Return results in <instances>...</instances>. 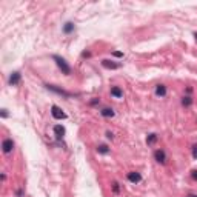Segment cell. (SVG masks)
<instances>
[{
    "label": "cell",
    "mask_w": 197,
    "mask_h": 197,
    "mask_svg": "<svg viewBox=\"0 0 197 197\" xmlns=\"http://www.w3.org/2000/svg\"><path fill=\"white\" fill-rule=\"evenodd\" d=\"M54 60H56V63H57V66L62 69V72L63 74H71V68H69V65H68L66 62H65V59H62V57H59V56H54Z\"/></svg>",
    "instance_id": "1"
},
{
    "label": "cell",
    "mask_w": 197,
    "mask_h": 197,
    "mask_svg": "<svg viewBox=\"0 0 197 197\" xmlns=\"http://www.w3.org/2000/svg\"><path fill=\"white\" fill-rule=\"evenodd\" d=\"M51 114H52V117H54V119H57V120H63V119H66V114H65L62 110H60L59 106H56V105L51 108Z\"/></svg>",
    "instance_id": "2"
},
{
    "label": "cell",
    "mask_w": 197,
    "mask_h": 197,
    "mask_svg": "<svg viewBox=\"0 0 197 197\" xmlns=\"http://www.w3.org/2000/svg\"><path fill=\"white\" fill-rule=\"evenodd\" d=\"M2 148H3V153H11L12 151V148H14V142H12L11 139H6L3 140V143H2Z\"/></svg>",
    "instance_id": "3"
},
{
    "label": "cell",
    "mask_w": 197,
    "mask_h": 197,
    "mask_svg": "<svg viewBox=\"0 0 197 197\" xmlns=\"http://www.w3.org/2000/svg\"><path fill=\"white\" fill-rule=\"evenodd\" d=\"M154 157H155V160H157L159 163H165L166 162V155H165V153L162 151V149H157V151L154 153Z\"/></svg>",
    "instance_id": "4"
},
{
    "label": "cell",
    "mask_w": 197,
    "mask_h": 197,
    "mask_svg": "<svg viewBox=\"0 0 197 197\" xmlns=\"http://www.w3.org/2000/svg\"><path fill=\"white\" fill-rule=\"evenodd\" d=\"M102 65H103L105 68H108V69H117V68H120V63L111 62V60H103V62H102Z\"/></svg>",
    "instance_id": "5"
},
{
    "label": "cell",
    "mask_w": 197,
    "mask_h": 197,
    "mask_svg": "<svg viewBox=\"0 0 197 197\" xmlns=\"http://www.w3.org/2000/svg\"><path fill=\"white\" fill-rule=\"evenodd\" d=\"M19 83H20V72H12L11 77H9V85L16 86Z\"/></svg>",
    "instance_id": "6"
},
{
    "label": "cell",
    "mask_w": 197,
    "mask_h": 197,
    "mask_svg": "<svg viewBox=\"0 0 197 197\" xmlns=\"http://www.w3.org/2000/svg\"><path fill=\"white\" fill-rule=\"evenodd\" d=\"M46 88H48V90H51V91H54V92H57V94H62V96H65V97H69V96H71L69 92L60 90V88H56L54 85H46Z\"/></svg>",
    "instance_id": "7"
},
{
    "label": "cell",
    "mask_w": 197,
    "mask_h": 197,
    "mask_svg": "<svg viewBox=\"0 0 197 197\" xmlns=\"http://www.w3.org/2000/svg\"><path fill=\"white\" fill-rule=\"evenodd\" d=\"M128 180L133 182V183H139L142 180V176L139 173H130V174H128Z\"/></svg>",
    "instance_id": "8"
},
{
    "label": "cell",
    "mask_w": 197,
    "mask_h": 197,
    "mask_svg": "<svg viewBox=\"0 0 197 197\" xmlns=\"http://www.w3.org/2000/svg\"><path fill=\"white\" fill-rule=\"evenodd\" d=\"M54 134H56L59 139L63 137V135H65V128L62 125H56V126H54Z\"/></svg>",
    "instance_id": "9"
},
{
    "label": "cell",
    "mask_w": 197,
    "mask_h": 197,
    "mask_svg": "<svg viewBox=\"0 0 197 197\" xmlns=\"http://www.w3.org/2000/svg\"><path fill=\"white\" fill-rule=\"evenodd\" d=\"M111 94H112L114 97H119L120 99L122 96H123V91H122L119 86H114V88H111Z\"/></svg>",
    "instance_id": "10"
},
{
    "label": "cell",
    "mask_w": 197,
    "mask_h": 197,
    "mask_svg": "<svg viewBox=\"0 0 197 197\" xmlns=\"http://www.w3.org/2000/svg\"><path fill=\"white\" fill-rule=\"evenodd\" d=\"M155 94H157V96H160V97H163L165 94H166V88H165L163 85H159L157 88H155Z\"/></svg>",
    "instance_id": "11"
},
{
    "label": "cell",
    "mask_w": 197,
    "mask_h": 197,
    "mask_svg": "<svg viewBox=\"0 0 197 197\" xmlns=\"http://www.w3.org/2000/svg\"><path fill=\"white\" fill-rule=\"evenodd\" d=\"M102 115L103 117H114V111L110 108H105V110H102Z\"/></svg>",
    "instance_id": "12"
},
{
    "label": "cell",
    "mask_w": 197,
    "mask_h": 197,
    "mask_svg": "<svg viewBox=\"0 0 197 197\" xmlns=\"http://www.w3.org/2000/svg\"><path fill=\"white\" fill-rule=\"evenodd\" d=\"M146 142H148V145L155 143V142H157V135H155V134H149V135H148V139H146Z\"/></svg>",
    "instance_id": "13"
},
{
    "label": "cell",
    "mask_w": 197,
    "mask_h": 197,
    "mask_svg": "<svg viewBox=\"0 0 197 197\" xmlns=\"http://www.w3.org/2000/svg\"><path fill=\"white\" fill-rule=\"evenodd\" d=\"M97 151H99L100 154H108V153H110V149H108L106 145H100V146L97 148Z\"/></svg>",
    "instance_id": "14"
},
{
    "label": "cell",
    "mask_w": 197,
    "mask_h": 197,
    "mask_svg": "<svg viewBox=\"0 0 197 197\" xmlns=\"http://www.w3.org/2000/svg\"><path fill=\"white\" fill-rule=\"evenodd\" d=\"M72 29H74V25H72L71 22H68V23L63 26V31H65V32H71Z\"/></svg>",
    "instance_id": "15"
},
{
    "label": "cell",
    "mask_w": 197,
    "mask_h": 197,
    "mask_svg": "<svg viewBox=\"0 0 197 197\" xmlns=\"http://www.w3.org/2000/svg\"><path fill=\"white\" fill-rule=\"evenodd\" d=\"M182 103H183V105H185V106H189V105H191V103H193V99H191V97H183V100H182Z\"/></svg>",
    "instance_id": "16"
},
{
    "label": "cell",
    "mask_w": 197,
    "mask_h": 197,
    "mask_svg": "<svg viewBox=\"0 0 197 197\" xmlns=\"http://www.w3.org/2000/svg\"><path fill=\"white\" fill-rule=\"evenodd\" d=\"M193 157H194V159H197V145H196V146H193Z\"/></svg>",
    "instance_id": "17"
},
{
    "label": "cell",
    "mask_w": 197,
    "mask_h": 197,
    "mask_svg": "<svg viewBox=\"0 0 197 197\" xmlns=\"http://www.w3.org/2000/svg\"><path fill=\"white\" fill-rule=\"evenodd\" d=\"M112 54H114V56H115V57H122V56H123V54H122L120 51H114Z\"/></svg>",
    "instance_id": "18"
},
{
    "label": "cell",
    "mask_w": 197,
    "mask_h": 197,
    "mask_svg": "<svg viewBox=\"0 0 197 197\" xmlns=\"http://www.w3.org/2000/svg\"><path fill=\"white\" fill-rule=\"evenodd\" d=\"M191 176H193V179H194V180H197V171H196V169L193 171V174H191Z\"/></svg>",
    "instance_id": "19"
},
{
    "label": "cell",
    "mask_w": 197,
    "mask_h": 197,
    "mask_svg": "<svg viewBox=\"0 0 197 197\" xmlns=\"http://www.w3.org/2000/svg\"><path fill=\"white\" fill-rule=\"evenodd\" d=\"M114 191L119 193V183H114Z\"/></svg>",
    "instance_id": "20"
},
{
    "label": "cell",
    "mask_w": 197,
    "mask_h": 197,
    "mask_svg": "<svg viewBox=\"0 0 197 197\" xmlns=\"http://www.w3.org/2000/svg\"><path fill=\"white\" fill-rule=\"evenodd\" d=\"M8 115V112H6V110H2V117H6Z\"/></svg>",
    "instance_id": "21"
},
{
    "label": "cell",
    "mask_w": 197,
    "mask_h": 197,
    "mask_svg": "<svg viewBox=\"0 0 197 197\" xmlns=\"http://www.w3.org/2000/svg\"><path fill=\"white\" fill-rule=\"evenodd\" d=\"M188 197H197V196H196V194H189Z\"/></svg>",
    "instance_id": "22"
}]
</instances>
